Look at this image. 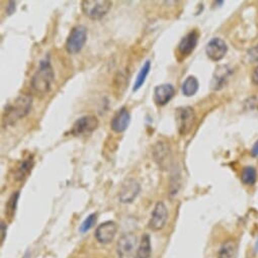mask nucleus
Segmentation results:
<instances>
[{"label":"nucleus","instance_id":"obj_6","mask_svg":"<svg viewBox=\"0 0 258 258\" xmlns=\"http://www.w3.org/2000/svg\"><path fill=\"white\" fill-rule=\"evenodd\" d=\"M98 124L99 122L97 117L93 115H86L76 120L72 126L70 133L75 137L90 134L96 130Z\"/></svg>","mask_w":258,"mask_h":258},{"label":"nucleus","instance_id":"obj_3","mask_svg":"<svg viewBox=\"0 0 258 258\" xmlns=\"http://www.w3.org/2000/svg\"><path fill=\"white\" fill-rule=\"evenodd\" d=\"M113 2L109 0H83L81 9L83 13L90 19L97 20L106 15L111 10Z\"/></svg>","mask_w":258,"mask_h":258},{"label":"nucleus","instance_id":"obj_4","mask_svg":"<svg viewBox=\"0 0 258 258\" xmlns=\"http://www.w3.org/2000/svg\"><path fill=\"white\" fill-rule=\"evenodd\" d=\"M175 119L178 133L181 136L188 134L196 123L195 111L190 106H180L175 110Z\"/></svg>","mask_w":258,"mask_h":258},{"label":"nucleus","instance_id":"obj_26","mask_svg":"<svg viewBox=\"0 0 258 258\" xmlns=\"http://www.w3.org/2000/svg\"><path fill=\"white\" fill-rule=\"evenodd\" d=\"M0 228H1V238H0V240H1V244H2L6 237V231H7V226L4 221H1V226H0Z\"/></svg>","mask_w":258,"mask_h":258},{"label":"nucleus","instance_id":"obj_13","mask_svg":"<svg viewBox=\"0 0 258 258\" xmlns=\"http://www.w3.org/2000/svg\"><path fill=\"white\" fill-rule=\"evenodd\" d=\"M199 32L198 31H191L188 34H186L181 41L179 42L177 50L178 53L182 56V57H187L189 56L193 51H195L197 45H198V41H199Z\"/></svg>","mask_w":258,"mask_h":258},{"label":"nucleus","instance_id":"obj_31","mask_svg":"<svg viewBox=\"0 0 258 258\" xmlns=\"http://www.w3.org/2000/svg\"><path fill=\"white\" fill-rule=\"evenodd\" d=\"M84 258H87V257H84Z\"/></svg>","mask_w":258,"mask_h":258},{"label":"nucleus","instance_id":"obj_24","mask_svg":"<svg viewBox=\"0 0 258 258\" xmlns=\"http://www.w3.org/2000/svg\"><path fill=\"white\" fill-rule=\"evenodd\" d=\"M96 220H97V214L96 213H93V214H90L89 216L86 218L84 220V222L81 224L80 226V232L82 233H85L89 231L96 223Z\"/></svg>","mask_w":258,"mask_h":258},{"label":"nucleus","instance_id":"obj_2","mask_svg":"<svg viewBox=\"0 0 258 258\" xmlns=\"http://www.w3.org/2000/svg\"><path fill=\"white\" fill-rule=\"evenodd\" d=\"M55 74L50 59L46 57L40 62V66L32 78L31 85L33 90L37 94L45 95L51 90Z\"/></svg>","mask_w":258,"mask_h":258},{"label":"nucleus","instance_id":"obj_19","mask_svg":"<svg viewBox=\"0 0 258 258\" xmlns=\"http://www.w3.org/2000/svg\"><path fill=\"white\" fill-rule=\"evenodd\" d=\"M237 257V244L234 240L225 241L218 253V258H236Z\"/></svg>","mask_w":258,"mask_h":258},{"label":"nucleus","instance_id":"obj_21","mask_svg":"<svg viewBox=\"0 0 258 258\" xmlns=\"http://www.w3.org/2000/svg\"><path fill=\"white\" fill-rule=\"evenodd\" d=\"M150 255H151V240H150V236L145 234L137 250L136 258H150Z\"/></svg>","mask_w":258,"mask_h":258},{"label":"nucleus","instance_id":"obj_5","mask_svg":"<svg viewBox=\"0 0 258 258\" xmlns=\"http://www.w3.org/2000/svg\"><path fill=\"white\" fill-rule=\"evenodd\" d=\"M86 40H87V29L82 25L74 27L66 41V51L72 55L79 53L84 47Z\"/></svg>","mask_w":258,"mask_h":258},{"label":"nucleus","instance_id":"obj_16","mask_svg":"<svg viewBox=\"0 0 258 258\" xmlns=\"http://www.w3.org/2000/svg\"><path fill=\"white\" fill-rule=\"evenodd\" d=\"M153 156L158 165L164 168L168 164V161L170 159V150L167 143L163 141H158L154 146Z\"/></svg>","mask_w":258,"mask_h":258},{"label":"nucleus","instance_id":"obj_12","mask_svg":"<svg viewBox=\"0 0 258 258\" xmlns=\"http://www.w3.org/2000/svg\"><path fill=\"white\" fill-rule=\"evenodd\" d=\"M174 94H175V88L172 84L164 83V84L157 85L154 89V93H153L154 102L158 106H164L172 98H173Z\"/></svg>","mask_w":258,"mask_h":258},{"label":"nucleus","instance_id":"obj_10","mask_svg":"<svg viewBox=\"0 0 258 258\" xmlns=\"http://www.w3.org/2000/svg\"><path fill=\"white\" fill-rule=\"evenodd\" d=\"M168 219V211L164 203L159 202L156 204L153 212L151 219L149 221L148 227L152 231H160L164 228L166 221Z\"/></svg>","mask_w":258,"mask_h":258},{"label":"nucleus","instance_id":"obj_8","mask_svg":"<svg viewBox=\"0 0 258 258\" xmlns=\"http://www.w3.org/2000/svg\"><path fill=\"white\" fill-rule=\"evenodd\" d=\"M137 245V237L133 233L123 235L118 242V254L120 258H133Z\"/></svg>","mask_w":258,"mask_h":258},{"label":"nucleus","instance_id":"obj_28","mask_svg":"<svg viewBox=\"0 0 258 258\" xmlns=\"http://www.w3.org/2000/svg\"><path fill=\"white\" fill-rule=\"evenodd\" d=\"M251 154H252V156H254V157H257V156H258V141L254 144V146H253V148H252V150H251Z\"/></svg>","mask_w":258,"mask_h":258},{"label":"nucleus","instance_id":"obj_20","mask_svg":"<svg viewBox=\"0 0 258 258\" xmlns=\"http://www.w3.org/2000/svg\"><path fill=\"white\" fill-rule=\"evenodd\" d=\"M150 69H151V61L147 60V61L144 63V65L142 66V68L140 69V71H139V73H138V75H137V77H136V81H135L134 87H133V91H134V92L137 91V90H139V89L142 87V85H143V84L145 83V81H146V78H147V76H148V74H149Z\"/></svg>","mask_w":258,"mask_h":258},{"label":"nucleus","instance_id":"obj_22","mask_svg":"<svg viewBox=\"0 0 258 258\" xmlns=\"http://www.w3.org/2000/svg\"><path fill=\"white\" fill-rule=\"evenodd\" d=\"M19 195H20V193H19L18 190L13 192L12 195L10 196V198L8 199L6 205H5V215H6V217L9 220H12V218L14 217V215H15L17 204H18Z\"/></svg>","mask_w":258,"mask_h":258},{"label":"nucleus","instance_id":"obj_30","mask_svg":"<svg viewBox=\"0 0 258 258\" xmlns=\"http://www.w3.org/2000/svg\"><path fill=\"white\" fill-rule=\"evenodd\" d=\"M254 252L258 253V237H257V239L255 241V244H254Z\"/></svg>","mask_w":258,"mask_h":258},{"label":"nucleus","instance_id":"obj_9","mask_svg":"<svg viewBox=\"0 0 258 258\" xmlns=\"http://www.w3.org/2000/svg\"><path fill=\"white\" fill-rule=\"evenodd\" d=\"M228 47L226 42L221 38H214L212 39L206 47L207 56L215 62L221 61L227 54Z\"/></svg>","mask_w":258,"mask_h":258},{"label":"nucleus","instance_id":"obj_7","mask_svg":"<svg viewBox=\"0 0 258 258\" xmlns=\"http://www.w3.org/2000/svg\"><path fill=\"white\" fill-rule=\"evenodd\" d=\"M140 190H141L140 183L136 179L134 178L126 179L120 188V192H119L120 202L123 204H130L134 202V200L140 193Z\"/></svg>","mask_w":258,"mask_h":258},{"label":"nucleus","instance_id":"obj_25","mask_svg":"<svg viewBox=\"0 0 258 258\" xmlns=\"http://www.w3.org/2000/svg\"><path fill=\"white\" fill-rule=\"evenodd\" d=\"M248 55H249V57L253 61H257L258 62V45L253 47L252 49H250L249 52H248Z\"/></svg>","mask_w":258,"mask_h":258},{"label":"nucleus","instance_id":"obj_29","mask_svg":"<svg viewBox=\"0 0 258 258\" xmlns=\"http://www.w3.org/2000/svg\"><path fill=\"white\" fill-rule=\"evenodd\" d=\"M252 80L255 84H258V66L254 69L253 74H252Z\"/></svg>","mask_w":258,"mask_h":258},{"label":"nucleus","instance_id":"obj_17","mask_svg":"<svg viewBox=\"0 0 258 258\" xmlns=\"http://www.w3.org/2000/svg\"><path fill=\"white\" fill-rule=\"evenodd\" d=\"M34 165H35L34 155L33 154H29L18 165L15 174H14L15 179L16 180L25 179L31 173V171H32Z\"/></svg>","mask_w":258,"mask_h":258},{"label":"nucleus","instance_id":"obj_11","mask_svg":"<svg viewBox=\"0 0 258 258\" xmlns=\"http://www.w3.org/2000/svg\"><path fill=\"white\" fill-rule=\"evenodd\" d=\"M117 232V224L114 221H106L97 227L95 231V238L99 243L107 244L114 240Z\"/></svg>","mask_w":258,"mask_h":258},{"label":"nucleus","instance_id":"obj_18","mask_svg":"<svg viewBox=\"0 0 258 258\" xmlns=\"http://www.w3.org/2000/svg\"><path fill=\"white\" fill-rule=\"evenodd\" d=\"M199 90V80L196 76H188L181 85V91L183 95L189 97L193 96Z\"/></svg>","mask_w":258,"mask_h":258},{"label":"nucleus","instance_id":"obj_15","mask_svg":"<svg viewBox=\"0 0 258 258\" xmlns=\"http://www.w3.org/2000/svg\"><path fill=\"white\" fill-rule=\"evenodd\" d=\"M232 74V70L227 65L219 66L214 73L211 87L214 90H220L226 85L230 75Z\"/></svg>","mask_w":258,"mask_h":258},{"label":"nucleus","instance_id":"obj_14","mask_svg":"<svg viewBox=\"0 0 258 258\" xmlns=\"http://www.w3.org/2000/svg\"><path fill=\"white\" fill-rule=\"evenodd\" d=\"M130 122H131L130 112L128 111L127 107L123 106L114 116L111 123V128L115 133L121 134L127 130V128L129 127V125H130Z\"/></svg>","mask_w":258,"mask_h":258},{"label":"nucleus","instance_id":"obj_1","mask_svg":"<svg viewBox=\"0 0 258 258\" xmlns=\"http://www.w3.org/2000/svg\"><path fill=\"white\" fill-rule=\"evenodd\" d=\"M33 96L30 94H21L12 102L5 106L2 115V127L13 126L21 119L27 117L32 110Z\"/></svg>","mask_w":258,"mask_h":258},{"label":"nucleus","instance_id":"obj_23","mask_svg":"<svg viewBox=\"0 0 258 258\" xmlns=\"http://www.w3.org/2000/svg\"><path fill=\"white\" fill-rule=\"evenodd\" d=\"M257 179L256 169L252 166H247L243 169L241 174V180L246 185H253Z\"/></svg>","mask_w":258,"mask_h":258},{"label":"nucleus","instance_id":"obj_27","mask_svg":"<svg viewBox=\"0 0 258 258\" xmlns=\"http://www.w3.org/2000/svg\"><path fill=\"white\" fill-rule=\"evenodd\" d=\"M15 5H16V3L14 1H8L7 6H6V12L8 15H11L15 11V8H16Z\"/></svg>","mask_w":258,"mask_h":258}]
</instances>
